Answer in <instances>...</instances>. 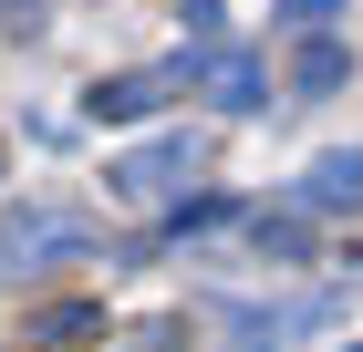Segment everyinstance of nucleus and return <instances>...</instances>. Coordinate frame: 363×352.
Here are the masks:
<instances>
[{
  "label": "nucleus",
  "instance_id": "20e7f679",
  "mask_svg": "<svg viewBox=\"0 0 363 352\" xmlns=\"http://www.w3.org/2000/svg\"><path fill=\"white\" fill-rule=\"evenodd\" d=\"M291 208H311V217H363V145L311 156V166H301V187H291Z\"/></svg>",
  "mask_w": 363,
  "mask_h": 352
},
{
  "label": "nucleus",
  "instance_id": "39448f33",
  "mask_svg": "<svg viewBox=\"0 0 363 352\" xmlns=\"http://www.w3.org/2000/svg\"><path fill=\"white\" fill-rule=\"evenodd\" d=\"M21 342H31V352H84V342H104V300H42V311H21Z\"/></svg>",
  "mask_w": 363,
  "mask_h": 352
},
{
  "label": "nucleus",
  "instance_id": "f8f14e48",
  "mask_svg": "<svg viewBox=\"0 0 363 352\" xmlns=\"http://www.w3.org/2000/svg\"><path fill=\"white\" fill-rule=\"evenodd\" d=\"M342 352H363V342H342Z\"/></svg>",
  "mask_w": 363,
  "mask_h": 352
},
{
  "label": "nucleus",
  "instance_id": "1a4fd4ad",
  "mask_svg": "<svg viewBox=\"0 0 363 352\" xmlns=\"http://www.w3.org/2000/svg\"><path fill=\"white\" fill-rule=\"evenodd\" d=\"M301 217H311V208H259V217H250V249H259V259H301V249H311Z\"/></svg>",
  "mask_w": 363,
  "mask_h": 352
},
{
  "label": "nucleus",
  "instance_id": "7ed1b4c3",
  "mask_svg": "<svg viewBox=\"0 0 363 352\" xmlns=\"http://www.w3.org/2000/svg\"><path fill=\"white\" fill-rule=\"evenodd\" d=\"M177 83H187V93H208L218 114H259V104H270V73H259L250 52H228V42L187 52V62H177Z\"/></svg>",
  "mask_w": 363,
  "mask_h": 352
},
{
  "label": "nucleus",
  "instance_id": "0eeeda50",
  "mask_svg": "<svg viewBox=\"0 0 363 352\" xmlns=\"http://www.w3.org/2000/svg\"><path fill=\"white\" fill-rule=\"evenodd\" d=\"M322 311H333V300L311 290V300H291V311H218V331H228V352H280L301 322H322Z\"/></svg>",
  "mask_w": 363,
  "mask_h": 352
},
{
  "label": "nucleus",
  "instance_id": "9d476101",
  "mask_svg": "<svg viewBox=\"0 0 363 352\" xmlns=\"http://www.w3.org/2000/svg\"><path fill=\"white\" fill-rule=\"evenodd\" d=\"M333 11H342V0H280V21H291V31H333Z\"/></svg>",
  "mask_w": 363,
  "mask_h": 352
},
{
  "label": "nucleus",
  "instance_id": "423d86ee",
  "mask_svg": "<svg viewBox=\"0 0 363 352\" xmlns=\"http://www.w3.org/2000/svg\"><path fill=\"white\" fill-rule=\"evenodd\" d=\"M167 93H177V73H114V83L84 93V114H94V125H145Z\"/></svg>",
  "mask_w": 363,
  "mask_h": 352
},
{
  "label": "nucleus",
  "instance_id": "f257e3e1",
  "mask_svg": "<svg viewBox=\"0 0 363 352\" xmlns=\"http://www.w3.org/2000/svg\"><path fill=\"white\" fill-rule=\"evenodd\" d=\"M197 166H208V145L177 125V135H156V145H135V156H114L104 166V197H125V208H187V187H197Z\"/></svg>",
  "mask_w": 363,
  "mask_h": 352
},
{
  "label": "nucleus",
  "instance_id": "9b49d317",
  "mask_svg": "<svg viewBox=\"0 0 363 352\" xmlns=\"http://www.w3.org/2000/svg\"><path fill=\"white\" fill-rule=\"evenodd\" d=\"M187 11V31H218V0H177Z\"/></svg>",
  "mask_w": 363,
  "mask_h": 352
},
{
  "label": "nucleus",
  "instance_id": "6e6552de",
  "mask_svg": "<svg viewBox=\"0 0 363 352\" xmlns=\"http://www.w3.org/2000/svg\"><path fill=\"white\" fill-rule=\"evenodd\" d=\"M342 73H353V52H342L333 31H301V52H291V83H301L311 104H322V93H342Z\"/></svg>",
  "mask_w": 363,
  "mask_h": 352
},
{
  "label": "nucleus",
  "instance_id": "f03ea898",
  "mask_svg": "<svg viewBox=\"0 0 363 352\" xmlns=\"http://www.w3.org/2000/svg\"><path fill=\"white\" fill-rule=\"evenodd\" d=\"M84 249H94V217L84 208H21V217H0V280L42 270V259H84Z\"/></svg>",
  "mask_w": 363,
  "mask_h": 352
}]
</instances>
